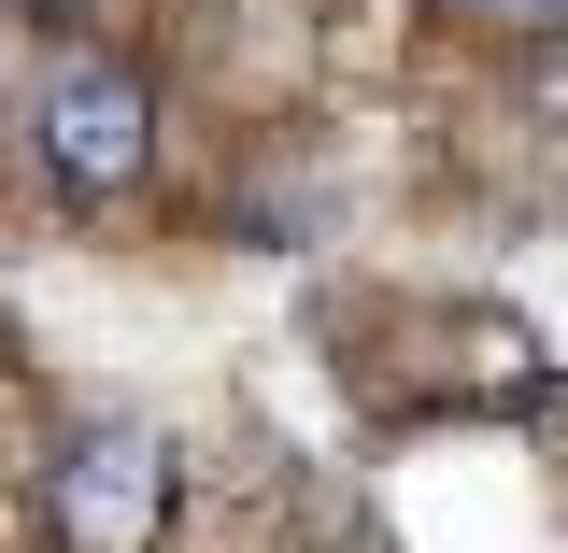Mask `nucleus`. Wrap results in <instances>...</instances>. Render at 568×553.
I'll use <instances>...</instances> for the list:
<instances>
[{
    "label": "nucleus",
    "instance_id": "7ed1b4c3",
    "mask_svg": "<svg viewBox=\"0 0 568 553\" xmlns=\"http://www.w3.org/2000/svg\"><path fill=\"white\" fill-rule=\"evenodd\" d=\"M511 100H526V129H540V142L568 156V43H540V58L511 71Z\"/></svg>",
    "mask_w": 568,
    "mask_h": 553
},
{
    "label": "nucleus",
    "instance_id": "f257e3e1",
    "mask_svg": "<svg viewBox=\"0 0 568 553\" xmlns=\"http://www.w3.org/2000/svg\"><path fill=\"white\" fill-rule=\"evenodd\" d=\"M29 156L85 213L142 199V171H156V71L114 58V43H58V58L29 71Z\"/></svg>",
    "mask_w": 568,
    "mask_h": 553
},
{
    "label": "nucleus",
    "instance_id": "f03ea898",
    "mask_svg": "<svg viewBox=\"0 0 568 553\" xmlns=\"http://www.w3.org/2000/svg\"><path fill=\"white\" fill-rule=\"evenodd\" d=\"M171 496H185L171 426H71L43 469V525H58V553H156Z\"/></svg>",
    "mask_w": 568,
    "mask_h": 553
}]
</instances>
